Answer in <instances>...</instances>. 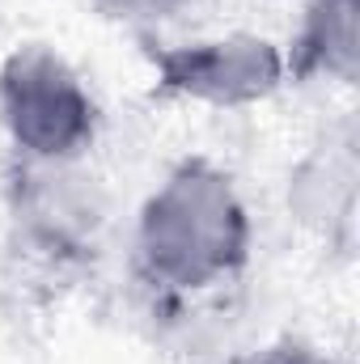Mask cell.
Listing matches in <instances>:
<instances>
[{
    "instance_id": "1",
    "label": "cell",
    "mask_w": 360,
    "mask_h": 364,
    "mask_svg": "<svg viewBox=\"0 0 360 364\" xmlns=\"http://www.w3.org/2000/svg\"><path fill=\"white\" fill-rule=\"evenodd\" d=\"M250 237V208L233 174L203 157L174 166L136 212V263L170 292H203L238 275Z\"/></svg>"
},
{
    "instance_id": "2",
    "label": "cell",
    "mask_w": 360,
    "mask_h": 364,
    "mask_svg": "<svg viewBox=\"0 0 360 364\" xmlns=\"http://www.w3.org/2000/svg\"><path fill=\"white\" fill-rule=\"evenodd\" d=\"M0 127L26 166H68L97 136V102L60 51L30 43L0 64Z\"/></svg>"
},
{
    "instance_id": "3",
    "label": "cell",
    "mask_w": 360,
    "mask_h": 364,
    "mask_svg": "<svg viewBox=\"0 0 360 364\" xmlns=\"http://www.w3.org/2000/svg\"><path fill=\"white\" fill-rule=\"evenodd\" d=\"M153 68L162 90L216 110H242L268 102L292 73L288 51L271 43L268 34H250V30H229V34L166 47L153 60Z\"/></svg>"
},
{
    "instance_id": "4",
    "label": "cell",
    "mask_w": 360,
    "mask_h": 364,
    "mask_svg": "<svg viewBox=\"0 0 360 364\" xmlns=\"http://www.w3.org/2000/svg\"><path fill=\"white\" fill-rule=\"evenodd\" d=\"M288 64L292 73L301 68L335 85H352L360 68V0H309Z\"/></svg>"
},
{
    "instance_id": "5",
    "label": "cell",
    "mask_w": 360,
    "mask_h": 364,
    "mask_svg": "<svg viewBox=\"0 0 360 364\" xmlns=\"http://www.w3.org/2000/svg\"><path fill=\"white\" fill-rule=\"evenodd\" d=\"M90 4L102 17H110L119 26H132V30H153L182 9V0H90Z\"/></svg>"
},
{
    "instance_id": "6",
    "label": "cell",
    "mask_w": 360,
    "mask_h": 364,
    "mask_svg": "<svg viewBox=\"0 0 360 364\" xmlns=\"http://www.w3.org/2000/svg\"><path fill=\"white\" fill-rule=\"evenodd\" d=\"M242 364H322V360H309V356H292V352H280V356H259V360H242Z\"/></svg>"
}]
</instances>
